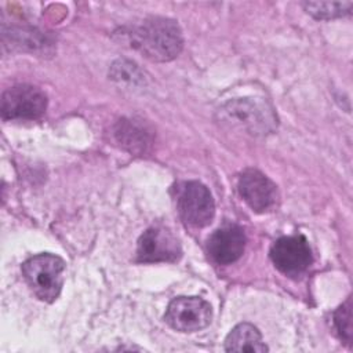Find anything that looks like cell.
Segmentation results:
<instances>
[{
    "instance_id": "8",
    "label": "cell",
    "mask_w": 353,
    "mask_h": 353,
    "mask_svg": "<svg viewBox=\"0 0 353 353\" xmlns=\"http://www.w3.org/2000/svg\"><path fill=\"white\" fill-rule=\"evenodd\" d=\"M182 248L176 236L165 228L152 226L145 230L137 244V261L141 263L175 262Z\"/></svg>"
},
{
    "instance_id": "4",
    "label": "cell",
    "mask_w": 353,
    "mask_h": 353,
    "mask_svg": "<svg viewBox=\"0 0 353 353\" xmlns=\"http://www.w3.org/2000/svg\"><path fill=\"white\" fill-rule=\"evenodd\" d=\"M176 205L182 221L193 228H204L210 225L215 215L212 194L208 188L199 181L182 183Z\"/></svg>"
},
{
    "instance_id": "12",
    "label": "cell",
    "mask_w": 353,
    "mask_h": 353,
    "mask_svg": "<svg viewBox=\"0 0 353 353\" xmlns=\"http://www.w3.org/2000/svg\"><path fill=\"white\" fill-rule=\"evenodd\" d=\"M226 352H268V346L262 341L259 330L250 323L237 324L225 338Z\"/></svg>"
},
{
    "instance_id": "13",
    "label": "cell",
    "mask_w": 353,
    "mask_h": 353,
    "mask_svg": "<svg viewBox=\"0 0 353 353\" xmlns=\"http://www.w3.org/2000/svg\"><path fill=\"white\" fill-rule=\"evenodd\" d=\"M302 7L316 19H335L349 15L353 1H303Z\"/></svg>"
},
{
    "instance_id": "6",
    "label": "cell",
    "mask_w": 353,
    "mask_h": 353,
    "mask_svg": "<svg viewBox=\"0 0 353 353\" xmlns=\"http://www.w3.org/2000/svg\"><path fill=\"white\" fill-rule=\"evenodd\" d=\"M270 259L274 268L288 277L303 274L313 262L312 250L305 236H283L270 248Z\"/></svg>"
},
{
    "instance_id": "1",
    "label": "cell",
    "mask_w": 353,
    "mask_h": 353,
    "mask_svg": "<svg viewBox=\"0 0 353 353\" xmlns=\"http://www.w3.org/2000/svg\"><path fill=\"white\" fill-rule=\"evenodd\" d=\"M131 43L145 58L168 62L179 55L183 36L179 25L170 18L149 17L130 32Z\"/></svg>"
},
{
    "instance_id": "15",
    "label": "cell",
    "mask_w": 353,
    "mask_h": 353,
    "mask_svg": "<svg viewBox=\"0 0 353 353\" xmlns=\"http://www.w3.org/2000/svg\"><path fill=\"white\" fill-rule=\"evenodd\" d=\"M110 74H112V79L117 81H124V83H137V80L141 77L138 74L137 65L124 59H120L113 63Z\"/></svg>"
},
{
    "instance_id": "9",
    "label": "cell",
    "mask_w": 353,
    "mask_h": 353,
    "mask_svg": "<svg viewBox=\"0 0 353 353\" xmlns=\"http://www.w3.org/2000/svg\"><path fill=\"white\" fill-rule=\"evenodd\" d=\"M237 186L241 199L258 214L269 212L277 205V186L258 170H245L239 178Z\"/></svg>"
},
{
    "instance_id": "3",
    "label": "cell",
    "mask_w": 353,
    "mask_h": 353,
    "mask_svg": "<svg viewBox=\"0 0 353 353\" xmlns=\"http://www.w3.org/2000/svg\"><path fill=\"white\" fill-rule=\"evenodd\" d=\"M65 262L54 254H37L22 263V274L32 292L44 302H54L62 288Z\"/></svg>"
},
{
    "instance_id": "10",
    "label": "cell",
    "mask_w": 353,
    "mask_h": 353,
    "mask_svg": "<svg viewBox=\"0 0 353 353\" xmlns=\"http://www.w3.org/2000/svg\"><path fill=\"white\" fill-rule=\"evenodd\" d=\"M244 230L234 223H226L216 229L207 240V252L218 265L236 262L245 248Z\"/></svg>"
},
{
    "instance_id": "14",
    "label": "cell",
    "mask_w": 353,
    "mask_h": 353,
    "mask_svg": "<svg viewBox=\"0 0 353 353\" xmlns=\"http://www.w3.org/2000/svg\"><path fill=\"white\" fill-rule=\"evenodd\" d=\"M334 325L339 338L345 343L350 345L352 343V299L350 298H347V301L334 312Z\"/></svg>"
},
{
    "instance_id": "2",
    "label": "cell",
    "mask_w": 353,
    "mask_h": 353,
    "mask_svg": "<svg viewBox=\"0 0 353 353\" xmlns=\"http://www.w3.org/2000/svg\"><path fill=\"white\" fill-rule=\"evenodd\" d=\"M218 116L222 124L254 137L270 134L277 127V116L273 108L259 98L229 101L221 106Z\"/></svg>"
},
{
    "instance_id": "5",
    "label": "cell",
    "mask_w": 353,
    "mask_h": 353,
    "mask_svg": "<svg viewBox=\"0 0 353 353\" xmlns=\"http://www.w3.org/2000/svg\"><path fill=\"white\" fill-rule=\"evenodd\" d=\"M47 109L46 94L30 84H17L1 95V116L4 120H36Z\"/></svg>"
},
{
    "instance_id": "7",
    "label": "cell",
    "mask_w": 353,
    "mask_h": 353,
    "mask_svg": "<svg viewBox=\"0 0 353 353\" xmlns=\"http://www.w3.org/2000/svg\"><path fill=\"white\" fill-rule=\"evenodd\" d=\"M211 319L212 307L200 296H176L164 314L167 324L179 332L200 331L210 325Z\"/></svg>"
},
{
    "instance_id": "11",
    "label": "cell",
    "mask_w": 353,
    "mask_h": 353,
    "mask_svg": "<svg viewBox=\"0 0 353 353\" xmlns=\"http://www.w3.org/2000/svg\"><path fill=\"white\" fill-rule=\"evenodd\" d=\"M112 134L119 146L131 154L146 153L152 143V135L146 127L130 119L119 120L114 124Z\"/></svg>"
}]
</instances>
